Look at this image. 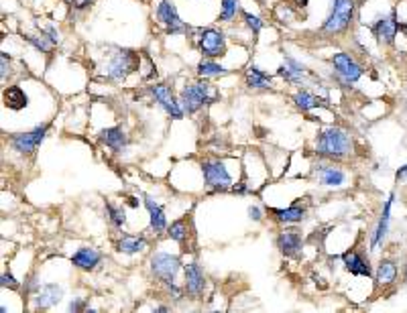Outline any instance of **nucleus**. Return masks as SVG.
Segmentation results:
<instances>
[{
    "label": "nucleus",
    "mask_w": 407,
    "mask_h": 313,
    "mask_svg": "<svg viewBox=\"0 0 407 313\" xmlns=\"http://www.w3.org/2000/svg\"><path fill=\"white\" fill-rule=\"evenodd\" d=\"M354 153V140L342 126H328L316 138V155L328 161H345Z\"/></svg>",
    "instance_id": "1"
},
{
    "label": "nucleus",
    "mask_w": 407,
    "mask_h": 313,
    "mask_svg": "<svg viewBox=\"0 0 407 313\" xmlns=\"http://www.w3.org/2000/svg\"><path fill=\"white\" fill-rule=\"evenodd\" d=\"M216 100H218V94L206 79L185 84L179 94V104L185 114H196L198 110H202L204 106H208Z\"/></svg>",
    "instance_id": "2"
},
{
    "label": "nucleus",
    "mask_w": 407,
    "mask_h": 313,
    "mask_svg": "<svg viewBox=\"0 0 407 313\" xmlns=\"http://www.w3.org/2000/svg\"><path fill=\"white\" fill-rule=\"evenodd\" d=\"M354 12H356V2L354 0H332L330 14L322 23L320 31L326 33V35L345 33L350 27V23L354 21Z\"/></svg>",
    "instance_id": "3"
},
{
    "label": "nucleus",
    "mask_w": 407,
    "mask_h": 313,
    "mask_svg": "<svg viewBox=\"0 0 407 313\" xmlns=\"http://www.w3.org/2000/svg\"><path fill=\"white\" fill-rule=\"evenodd\" d=\"M139 69V55L130 49H115L104 65V75L111 82H122Z\"/></svg>",
    "instance_id": "4"
},
{
    "label": "nucleus",
    "mask_w": 407,
    "mask_h": 313,
    "mask_svg": "<svg viewBox=\"0 0 407 313\" xmlns=\"http://www.w3.org/2000/svg\"><path fill=\"white\" fill-rule=\"evenodd\" d=\"M49 126H51L49 123H45V125H37L35 128L27 130V132L10 134V138H8L10 149H12L14 153H19V155H33V153L39 149V145L45 140Z\"/></svg>",
    "instance_id": "5"
},
{
    "label": "nucleus",
    "mask_w": 407,
    "mask_h": 313,
    "mask_svg": "<svg viewBox=\"0 0 407 313\" xmlns=\"http://www.w3.org/2000/svg\"><path fill=\"white\" fill-rule=\"evenodd\" d=\"M202 175L210 191H229L233 189V177L226 165L220 159H204L202 161Z\"/></svg>",
    "instance_id": "6"
},
{
    "label": "nucleus",
    "mask_w": 407,
    "mask_h": 313,
    "mask_svg": "<svg viewBox=\"0 0 407 313\" xmlns=\"http://www.w3.org/2000/svg\"><path fill=\"white\" fill-rule=\"evenodd\" d=\"M373 37L377 39L379 45H393L399 33V18L397 10H389L387 14H379L371 25H369Z\"/></svg>",
    "instance_id": "7"
},
{
    "label": "nucleus",
    "mask_w": 407,
    "mask_h": 313,
    "mask_svg": "<svg viewBox=\"0 0 407 313\" xmlns=\"http://www.w3.org/2000/svg\"><path fill=\"white\" fill-rule=\"evenodd\" d=\"M196 43H198L200 53L208 60H216V58H222L226 53V37H224L222 31H218L214 27L200 29Z\"/></svg>",
    "instance_id": "8"
},
{
    "label": "nucleus",
    "mask_w": 407,
    "mask_h": 313,
    "mask_svg": "<svg viewBox=\"0 0 407 313\" xmlns=\"http://www.w3.org/2000/svg\"><path fill=\"white\" fill-rule=\"evenodd\" d=\"M181 268V260L177 254H170V252H155L151 256V275L161 281V283H170L175 281L177 273Z\"/></svg>",
    "instance_id": "9"
},
{
    "label": "nucleus",
    "mask_w": 407,
    "mask_h": 313,
    "mask_svg": "<svg viewBox=\"0 0 407 313\" xmlns=\"http://www.w3.org/2000/svg\"><path fill=\"white\" fill-rule=\"evenodd\" d=\"M155 16L159 21V25L165 29L167 35H181V33H187V25L181 21L177 8L172 0H161L155 8Z\"/></svg>",
    "instance_id": "10"
},
{
    "label": "nucleus",
    "mask_w": 407,
    "mask_h": 313,
    "mask_svg": "<svg viewBox=\"0 0 407 313\" xmlns=\"http://www.w3.org/2000/svg\"><path fill=\"white\" fill-rule=\"evenodd\" d=\"M330 63L336 71V77L340 79V84L352 86L354 82H358L362 77V67L354 62V58H350L349 53H334L330 58Z\"/></svg>",
    "instance_id": "11"
},
{
    "label": "nucleus",
    "mask_w": 407,
    "mask_h": 313,
    "mask_svg": "<svg viewBox=\"0 0 407 313\" xmlns=\"http://www.w3.org/2000/svg\"><path fill=\"white\" fill-rule=\"evenodd\" d=\"M149 94L155 98V102H157L174 121H179V118L185 116V112H183V108H181V104H179V98H175V94L172 92L170 86H165V84H153V86L149 88Z\"/></svg>",
    "instance_id": "12"
},
{
    "label": "nucleus",
    "mask_w": 407,
    "mask_h": 313,
    "mask_svg": "<svg viewBox=\"0 0 407 313\" xmlns=\"http://www.w3.org/2000/svg\"><path fill=\"white\" fill-rule=\"evenodd\" d=\"M183 275H185V293L194 299H200L206 291V275L202 271V266L198 262H189L183 266Z\"/></svg>",
    "instance_id": "13"
},
{
    "label": "nucleus",
    "mask_w": 407,
    "mask_h": 313,
    "mask_svg": "<svg viewBox=\"0 0 407 313\" xmlns=\"http://www.w3.org/2000/svg\"><path fill=\"white\" fill-rule=\"evenodd\" d=\"M277 249L288 258H299L301 256V247H303V236L297 228H283L277 234Z\"/></svg>",
    "instance_id": "14"
},
{
    "label": "nucleus",
    "mask_w": 407,
    "mask_h": 313,
    "mask_svg": "<svg viewBox=\"0 0 407 313\" xmlns=\"http://www.w3.org/2000/svg\"><path fill=\"white\" fill-rule=\"evenodd\" d=\"M63 297V289L56 283L41 285V289L33 295V310L35 312H45L54 305H58Z\"/></svg>",
    "instance_id": "15"
},
{
    "label": "nucleus",
    "mask_w": 407,
    "mask_h": 313,
    "mask_svg": "<svg viewBox=\"0 0 407 313\" xmlns=\"http://www.w3.org/2000/svg\"><path fill=\"white\" fill-rule=\"evenodd\" d=\"M393 201H395V193H389V197H387V201L383 205L381 218L377 222V228H375V232L371 236V251H377L385 242V238H387L389 224H391V205H393Z\"/></svg>",
    "instance_id": "16"
},
{
    "label": "nucleus",
    "mask_w": 407,
    "mask_h": 313,
    "mask_svg": "<svg viewBox=\"0 0 407 313\" xmlns=\"http://www.w3.org/2000/svg\"><path fill=\"white\" fill-rule=\"evenodd\" d=\"M98 140H100L106 149H111L113 153H117V155H122V153L126 151V147H128V136H126V132H124L120 126L102 128V130L98 132Z\"/></svg>",
    "instance_id": "17"
},
{
    "label": "nucleus",
    "mask_w": 407,
    "mask_h": 313,
    "mask_svg": "<svg viewBox=\"0 0 407 313\" xmlns=\"http://www.w3.org/2000/svg\"><path fill=\"white\" fill-rule=\"evenodd\" d=\"M342 262H345V268L354 277H375V273L371 268V262H369V256H364L362 252H345L342 254Z\"/></svg>",
    "instance_id": "18"
},
{
    "label": "nucleus",
    "mask_w": 407,
    "mask_h": 313,
    "mask_svg": "<svg viewBox=\"0 0 407 313\" xmlns=\"http://www.w3.org/2000/svg\"><path fill=\"white\" fill-rule=\"evenodd\" d=\"M316 175L318 181L326 188H342L347 184V173L345 169L336 167V165H328V163H318L316 165Z\"/></svg>",
    "instance_id": "19"
},
{
    "label": "nucleus",
    "mask_w": 407,
    "mask_h": 313,
    "mask_svg": "<svg viewBox=\"0 0 407 313\" xmlns=\"http://www.w3.org/2000/svg\"><path fill=\"white\" fill-rule=\"evenodd\" d=\"M143 201H145V208H147V212H149V218H151V230L159 236V234H163L165 230H167V218H165V212H163V208L153 199V195H149V193H143Z\"/></svg>",
    "instance_id": "20"
},
{
    "label": "nucleus",
    "mask_w": 407,
    "mask_h": 313,
    "mask_svg": "<svg viewBox=\"0 0 407 313\" xmlns=\"http://www.w3.org/2000/svg\"><path fill=\"white\" fill-rule=\"evenodd\" d=\"M277 75L283 77L290 84H303L307 79V69L303 63H299L297 60H293L291 55H286L283 65L277 69Z\"/></svg>",
    "instance_id": "21"
},
{
    "label": "nucleus",
    "mask_w": 407,
    "mask_h": 313,
    "mask_svg": "<svg viewBox=\"0 0 407 313\" xmlns=\"http://www.w3.org/2000/svg\"><path fill=\"white\" fill-rule=\"evenodd\" d=\"M69 260L80 271H94L102 262V252L96 251V249H90V247H84V249L73 252Z\"/></svg>",
    "instance_id": "22"
},
{
    "label": "nucleus",
    "mask_w": 407,
    "mask_h": 313,
    "mask_svg": "<svg viewBox=\"0 0 407 313\" xmlns=\"http://www.w3.org/2000/svg\"><path fill=\"white\" fill-rule=\"evenodd\" d=\"M397 279V264L395 260L391 258H383L379 264H377V271H375V283L379 289H385V287H391Z\"/></svg>",
    "instance_id": "23"
},
{
    "label": "nucleus",
    "mask_w": 407,
    "mask_h": 313,
    "mask_svg": "<svg viewBox=\"0 0 407 313\" xmlns=\"http://www.w3.org/2000/svg\"><path fill=\"white\" fill-rule=\"evenodd\" d=\"M293 104L297 106V110H301V112H310V110H314V108H320V106H324V104H328V98H320L318 94H314L312 90H297L295 94H293Z\"/></svg>",
    "instance_id": "24"
},
{
    "label": "nucleus",
    "mask_w": 407,
    "mask_h": 313,
    "mask_svg": "<svg viewBox=\"0 0 407 313\" xmlns=\"http://www.w3.org/2000/svg\"><path fill=\"white\" fill-rule=\"evenodd\" d=\"M2 100H4V106L8 110H14V112H21L29 106V98L27 94L23 92L21 86H10V88H4V94H2Z\"/></svg>",
    "instance_id": "25"
},
{
    "label": "nucleus",
    "mask_w": 407,
    "mask_h": 313,
    "mask_svg": "<svg viewBox=\"0 0 407 313\" xmlns=\"http://www.w3.org/2000/svg\"><path fill=\"white\" fill-rule=\"evenodd\" d=\"M244 79H246V86L251 90H271L273 88L271 75L265 73L263 69H259L257 65H248V69L244 73Z\"/></svg>",
    "instance_id": "26"
},
{
    "label": "nucleus",
    "mask_w": 407,
    "mask_h": 313,
    "mask_svg": "<svg viewBox=\"0 0 407 313\" xmlns=\"http://www.w3.org/2000/svg\"><path fill=\"white\" fill-rule=\"evenodd\" d=\"M273 218L279 222V224H297V222H303L305 220V208L301 205H290L286 210H271Z\"/></svg>",
    "instance_id": "27"
},
{
    "label": "nucleus",
    "mask_w": 407,
    "mask_h": 313,
    "mask_svg": "<svg viewBox=\"0 0 407 313\" xmlns=\"http://www.w3.org/2000/svg\"><path fill=\"white\" fill-rule=\"evenodd\" d=\"M117 251L122 252V254H139V252L147 251V238L126 234L117 242Z\"/></svg>",
    "instance_id": "28"
},
{
    "label": "nucleus",
    "mask_w": 407,
    "mask_h": 313,
    "mask_svg": "<svg viewBox=\"0 0 407 313\" xmlns=\"http://www.w3.org/2000/svg\"><path fill=\"white\" fill-rule=\"evenodd\" d=\"M229 69L222 67L220 63H216L214 60H202L198 63V75L200 77H220V75H226Z\"/></svg>",
    "instance_id": "29"
},
{
    "label": "nucleus",
    "mask_w": 407,
    "mask_h": 313,
    "mask_svg": "<svg viewBox=\"0 0 407 313\" xmlns=\"http://www.w3.org/2000/svg\"><path fill=\"white\" fill-rule=\"evenodd\" d=\"M167 236L175 240L177 245H185L187 242V236H189V228H187V222L185 220H175L167 226Z\"/></svg>",
    "instance_id": "30"
},
{
    "label": "nucleus",
    "mask_w": 407,
    "mask_h": 313,
    "mask_svg": "<svg viewBox=\"0 0 407 313\" xmlns=\"http://www.w3.org/2000/svg\"><path fill=\"white\" fill-rule=\"evenodd\" d=\"M104 210H106V218H108V222L115 226V228H122L124 226V222H126V212H124V208L122 205H117V203H113V201H106L104 203Z\"/></svg>",
    "instance_id": "31"
},
{
    "label": "nucleus",
    "mask_w": 407,
    "mask_h": 313,
    "mask_svg": "<svg viewBox=\"0 0 407 313\" xmlns=\"http://www.w3.org/2000/svg\"><path fill=\"white\" fill-rule=\"evenodd\" d=\"M25 39H27L29 45H33V47H35L37 51H41V53H51L54 47H56V43H54L43 31H41L39 35H27Z\"/></svg>",
    "instance_id": "32"
},
{
    "label": "nucleus",
    "mask_w": 407,
    "mask_h": 313,
    "mask_svg": "<svg viewBox=\"0 0 407 313\" xmlns=\"http://www.w3.org/2000/svg\"><path fill=\"white\" fill-rule=\"evenodd\" d=\"M240 12V0H220V14L218 21L229 23Z\"/></svg>",
    "instance_id": "33"
},
{
    "label": "nucleus",
    "mask_w": 407,
    "mask_h": 313,
    "mask_svg": "<svg viewBox=\"0 0 407 313\" xmlns=\"http://www.w3.org/2000/svg\"><path fill=\"white\" fill-rule=\"evenodd\" d=\"M242 21L246 25V29L253 33V37H257L263 31V27H265V23L257 14H251V12H242Z\"/></svg>",
    "instance_id": "34"
},
{
    "label": "nucleus",
    "mask_w": 407,
    "mask_h": 313,
    "mask_svg": "<svg viewBox=\"0 0 407 313\" xmlns=\"http://www.w3.org/2000/svg\"><path fill=\"white\" fill-rule=\"evenodd\" d=\"M88 299H84V297H75V299H71L69 301V305H67V312L71 313H82V312H88Z\"/></svg>",
    "instance_id": "35"
},
{
    "label": "nucleus",
    "mask_w": 407,
    "mask_h": 313,
    "mask_svg": "<svg viewBox=\"0 0 407 313\" xmlns=\"http://www.w3.org/2000/svg\"><path fill=\"white\" fill-rule=\"evenodd\" d=\"M39 289H41V283L37 281V277L35 275H29L25 279V295H35Z\"/></svg>",
    "instance_id": "36"
},
{
    "label": "nucleus",
    "mask_w": 407,
    "mask_h": 313,
    "mask_svg": "<svg viewBox=\"0 0 407 313\" xmlns=\"http://www.w3.org/2000/svg\"><path fill=\"white\" fill-rule=\"evenodd\" d=\"M163 287H165V291H167V295L174 299V301H181V295H183V291L185 289H181V287H177L175 285V281H170V283H163Z\"/></svg>",
    "instance_id": "37"
},
{
    "label": "nucleus",
    "mask_w": 407,
    "mask_h": 313,
    "mask_svg": "<svg viewBox=\"0 0 407 313\" xmlns=\"http://www.w3.org/2000/svg\"><path fill=\"white\" fill-rule=\"evenodd\" d=\"M0 285H2V289H12V291H16L21 285H19V281L10 275V273H2V277H0Z\"/></svg>",
    "instance_id": "38"
},
{
    "label": "nucleus",
    "mask_w": 407,
    "mask_h": 313,
    "mask_svg": "<svg viewBox=\"0 0 407 313\" xmlns=\"http://www.w3.org/2000/svg\"><path fill=\"white\" fill-rule=\"evenodd\" d=\"M41 31H43V33H45V35H47V37H49V39H51L56 45H59V41H61V35H59V31L56 29V27H54V25H47V27H45V29H41Z\"/></svg>",
    "instance_id": "39"
},
{
    "label": "nucleus",
    "mask_w": 407,
    "mask_h": 313,
    "mask_svg": "<svg viewBox=\"0 0 407 313\" xmlns=\"http://www.w3.org/2000/svg\"><path fill=\"white\" fill-rule=\"evenodd\" d=\"M8 55L6 53H2V58H0V67H2V71H0V79L2 82H6V77L10 75V65H8Z\"/></svg>",
    "instance_id": "40"
},
{
    "label": "nucleus",
    "mask_w": 407,
    "mask_h": 313,
    "mask_svg": "<svg viewBox=\"0 0 407 313\" xmlns=\"http://www.w3.org/2000/svg\"><path fill=\"white\" fill-rule=\"evenodd\" d=\"M248 218H251L253 222H261V220H263L261 208H259V205H251V208H248Z\"/></svg>",
    "instance_id": "41"
},
{
    "label": "nucleus",
    "mask_w": 407,
    "mask_h": 313,
    "mask_svg": "<svg viewBox=\"0 0 407 313\" xmlns=\"http://www.w3.org/2000/svg\"><path fill=\"white\" fill-rule=\"evenodd\" d=\"M96 0H75L73 4H71V8H75V10H84V8H88L90 4H94Z\"/></svg>",
    "instance_id": "42"
},
{
    "label": "nucleus",
    "mask_w": 407,
    "mask_h": 313,
    "mask_svg": "<svg viewBox=\"0 0 407 313\" xmlns=\"http://www.w3.org/2000/svg\"><path fill=\"white\" fill-rule=\"evenodd\" d=\"M395 179H397V181H406L407 179V163L404 165V167H399V169H397V173H395Z\"/></svg>",
    "instance_id": "43"
},
{
    "label": "nucleus",
    "mask_w": 407,
    "mask_h": 313,
    "mask_svg": "<svg viewBox=\"0 0 407 313\" xmlns=\"http://www.w3.org/2000/svg\"><path fill=\"white\" fill-rule=\"evenodd\" d=\"M233 191L234 193H246V191H248V188H246V184H244V181H240L238 186H234Z\"/></svg>",
    "instance_id": "44"
},
{
    "label": "nucleus",
    "mask_w": 407,
    "mask_h": 313,
    "mask_svg": "<svg viewBox=\"0 0 407 313\" xmlns=\"http://www.w3.org/2000/svg\"><path fill=\"white\" fill-rule=\"evenodd\" d=\"M153 312H157V313H167V312H170V308H165V305H159V308H153Z\"/></svg>",
    "instance_id": "45"
},
{
    "label": "nucleus",
    "mask_w": 407,
    "mask_h": 313,
    "mask_svg": "<svg viewBox=\"0 0 407 313\" xmlns=\"http://www.w3.org/2000/svg\"><path fill=\"white\" fill-rule=\"evenodd\" d=\"M128 205H132V208H137V205H139V201H137L135 197H128Z\"/></svg>",
    "instance_id": "46"
},
{
    "label": "nucleus",
    "mask_w": 407,
    "mask_h": 313,
    "mask_svg": "<svg viewBox=\"0 0 407 313\" xmlns=\"http://www.w3.org/2000/svg\"><path fill=\"white\" fill-rule=\"evenodd\" d=\"M63 2H67V4H69V6H71V4H73V2H75V0H63Z\"/></svg>",
    "instance_id": "47"
},
{
    "label": "nucleus",
    "mask_w": 407,
    "mask_h": 313,
    "mask_svg": "<svg viewBox=\"0 0 407 313\" xmlns=\"http://www.w3.org/2000/svg\"><path fill=\"white\" fill-rule=\"evenodd\" d=\"M404 277H406V283H407V262H406V271H404Z\"/></svg>",
    "instance_id": "48"
}]
</instances>
